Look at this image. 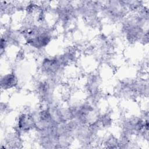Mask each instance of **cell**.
<instances>
[{"mask_svg":"<svg viewBox=\"0 0 149 149\" xmlns=\"http://www.w3.org/2000/svg\"><path fill=\"white\" fill-rule=\"evenodd\" d=\"M129 13L123 1H108L102 2L101 13L111 22H122Z\"/></svg>","mask_w":149,"mask_h":149,"instance_id":"cell-2","label":"cell"},{"mask_svg":"<svg viewBox=\"0 0 149 149\" xmlns=\"http://www.w3.org/2000/svg\"><path fill=\"white\" fill-rule=\"evenodd\" d=\"M54 30L48 25L32 26L22 31L23 38L27 46L37 50L46 48L53 39Z\"/></svg>","mask_w":149,"mask_h":149,"instance_id":"cell-1","label":"cell"},{"mask_svg":"<svg viewBox=\"0 0 149 149\" xmlns=\"http://www.w3.org/2000/svg\"><path fill=\"white\" fill-rule=\"evenodd\" d=\"M128 12L137 13L145 6V2L141 1H123Z\"/></svg>","mask_w":149,"mask_h":149,"instance_id":"cell-5","label":"cell"},{"mask_svg":"<svg viewBox=\"0 0 149 149\" xmlns=\"http://www.w3.org/2000/svg\"><path fill=\"white\" fill-rule=\"evenodd\" d=\"M15 126L16 133L19 135L36 130L37 126L36 115L29 112L20 113L16 118Z\"/></svg>","mask_w":149,"mask_h":149,"instance_id":"cell-3","label":"cell"},{"mask_svg":"<svg viewBox=\"0 0 149 149\" xmlns=\"http://www.w3.org/2000/svg\"><path fill=\"white\" fill-rule=\"evenodd\" d=\"M19 83L16 74L14 72L6 73L1 76V88L3 91H8L16 88Z\"/></svg>","mask_w":149,"mask_h":149,"instance_id":"cell-4","label":"cell"}]
</instances>
